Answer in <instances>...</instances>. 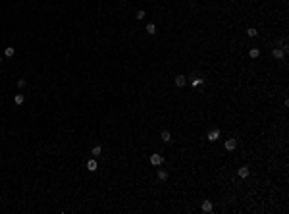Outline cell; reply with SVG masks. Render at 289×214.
Segmentation results:
<instances>
[{
  "label": "cell",
  "mask_w": 289,
  "mask_h": 214,
  "mask_svg": "<svg viewBox=\"0 0 289 214\" xmlns=\"http://www.w3.org/2000/svg\"><path fill=\"white\" fill-rule=\"evenodd\" d=\"M0 62H2V58H0Z\"/></svg>",
  "instance_id": "20"
},
{
  "label": "cell",
  "mask_w": 289,
  "mask_h": 214,
  "mask_svg": "<svg viewBox=\"0 0 289 214\" xmlns=\"http://www.w3.org/2000/svg\"><path fill=\"white\" fill-rule=\"evenodd\" d=\"M100 153H102V147H98V145H96V147H93V156H98Z\"/></svg>",
  "instance_id": "14"
},
{
  "label": "cell",
  "mask_w": 289,
  "mask_h": 214,
  "mask_svg": "<svg viewBox=\"0 0 289 214\" xmlns=\"http://www.w3.org/2000/svg\"><path fill=\"white\" fill-rule=\"evenodd\" d=\"M249 54H251V58H258V56H260V50H258V48H252Z\"/></svg>",
  "instance_id": "15"
},
{
  "label": "cell",
  "mask_w": 289,
  "mask_h": 214,
  "mask_svg": "<svg viewBox=\"0 0 289 214\" xmlns=\"http://www.w3.org/2000/svg\"><path fill=\"white\" fill-rule=\"evenodd\" d=\"M87 170H91V172H95V170H96V160L95 158H91L87 162Z\"/></svg>",
  "instance_id": "10"
},
{
  "label": "cell",
  "mask_w": 289,
  "mask_h": 214,
  "mask_svg": "<svg viewBox=\"0 0 289 214\" xmlns=\"http://www.w3.org/2000/svg\"><path fill=\"white\" fill-rule=\"evenodd\" d=\"M158 179L166 182V179H168V172H166V170H158Z\"/></svg>",
  "instance_id": "11"
},
{
  "label": "cell",
  "mask_w": 289,
  "mask_h": 214,
  "mask_svg": "<svg viewBox=\"0 0 289 214\" xmlns=\"http://www.w3.org/2000/svg\"><path fill=\"white\" fill-rule=\"evenodd\" d=\"M237 174H239V177H247V176H249V168H247V166H241V168L237 170Z\"/></svg>",
  "instance_id": "9"
},
{
  "label": "cell",
  "mask_w": 289,
  "mask_h": 214,
  "mask_svg": "<svg viewBox=\"0 0 289 214\" xmlns=\"http://www.w3.org/2000/svg\"><path fill=\"white\" fill-rule=\"evenodd\" d=\"M185 83H187L185 75H177V77H175V85H177V87H185Z\"/></svg>",
  "instance_id": "6"
},
{
  "label": "cell",
  "mask_w": 289,
  "mask_h": 214,
  "mask_svg": "<svg viewBox=\"0 0 289 214\" xmlns=\"http://www.w3.org/2000/svg\"><path fill=\"white\" fill-rule=\"evenodd\" d=\"M4 54H6V56H8V58H12V56H14V54H16V50H14V47H8V48H6V50H4Z\"/></svg>",
  "instance_id": "13"
},
{
  "label": "cell",
  "mask_w": 289,
  "mask_h": 214,
  "mask_svg": "<svg viewBox=\"0 0 289 214\" xmlns=\"http://www.w3.org/2000/svg\"><path fill=\"white\" fill-rule=\"evenodd\" d=\"M272 56H274L276 60H283V56H285V52L281 50V48H274L272 50Z\"/></svg>",
  "instance_id": "3"
},
{
  "label": "cell",
  "mask_w": 289,
  "mask_h": 214,
  "mask_svg": "<svg viewBox=\"0 0 289 214\" xmlns=\"http://www.w3.org/2000/svg\"><path fill=\"white\" fill-rule=\"evenodd\" d=\"M201 208H202V212H210V210H212V203H210V201H202V206H201Z\"/></svg>",
  "instance_id": "8"
},
{
  "label": "cell",
  "mask_w": 289,
  "mask_h": 214,
  "mask_svg": "<svg viewBox=\"0 0 289 214\" xmlns=\"http://www.w3.org/2000/svg\"><path fill=\"white\" fill-rule=\"evenodd\" d=\"M147 33H148V35H154V33H156V25L154 23H148L147 25Z\"/></svg>",
  "instance_id": "12"
},
{
  "label": "cell",
  "mask_w": 289,
  "mask_h": 214,
  "mask_svg": "<svg viewBox=\"0 0 289 214\" xmlns=\"http://www.w3.org/2000/svg\"><path fill=\"white\" fill-rule=\"evenodd\" d=\"M218 137H220V131H218V129H212L210 133H208V141H210V143L218 141Z\"/></svg>",
  "instance_id": "4"
},
{
  "label": "cell",
  "mask_w": 289,
  "mask_h": 214,
  "mask_svg": "<svg viewBox=\"0 0 289 214\" xmlns=\"http://www.w3.org/2000/svg\"><path fill=\"white\" fill-rule=\"evenodd\" d=\"M145 16H147V14H145V10H139V12H137V16H135V18H137L139 21H141V19L145 18Z\"/></svg>",
  "instance_id": "17"
},
{
  "label": "cell",
  "mask_w": 289,
  "mask_h": 214,
  "mask_svg": "<svg viewBox=\"0 0 289 214\" xmlns=\"http://www.w3.org/2000/svg\"><path fill=\"white\" fill-rule=\"evenodd\" d=\"M224 147H225V150H230V153H231V150H235V147H237V141H235V139H228Z\"/></svg>",
  "instance_id": "2"
},
{
  "label": "cell",
  "mask_w": 289,
  "mask_h": 214,
  "mask_svg": "<svg viewBox=\"0 0 289 214\" xmlns=\"http://www.w3.org/2000/svg\"><path fill=\"white\" fill-rule=\"evenodd\" d=\"M14 102H16V106H21V104L25 102V97H23L21 93H16V97H14Z\"/></svg>",
  "instance_id": "5"
},
{
  "label": "cell",
  "mask_w": 289,
  "mask_h": 214,
  "mask_svg": "<svg viewBox=\"0 0 289 214\" xmlns=\"http://www.w3.org/2000/svg\"><path fill=\"white\" fill-rule=\"evenodd\" d=\"M18 87H19V89L25 87V79H19V81H18Z\"/></svg>",
  "instance_id": "19"
},
{
  "label": "cell",
  "mask_w": 289,
  "mask_h": 214,
  "mask_svg": "<svg viewBox=\"0 0 289 214\" xmlns=\"http://www.w3.org/2000/svg\"><path fill=\"white\" fill-rule=\"evenodd\" d=\"M151 164L152 166H160L162 162H164V156H162V154H151Z\"/></svg>",
  "instance_id": "1"
},
{
  "label": "cell",
  "mask_w": 289,
  "mask_h": 214,
  "mask_svg": "<svg viewBox=\"0 0 289 214\" xmlns=\"http://www.w3.org/2000/svg\"><path fill=\"white\" fill-rule=\"evenodd\" d=\"M256 33H258V31H256V29H252V27L247 29V35H249V37H256Z\"/></svg>",
  "instance_id": "16"
},
{
  "label": "cell",
  "mask_w": 289,
  "mask_h": 214,
  "mask_svg": "<svg viewBox=\"0 0 289 214\" xmlns=\"http://www.w3.org/2000/svg\"><path fill=\"white\" fill-rule=\"evenodd\" d=\"M202 83H204L202 79H195V81H193V87H199V85H202Z\"/></svg>",
  "instance_id": "18"
},
{
  "label": "cell",
  "mask_w": 289,
  "mask_h": 214,
  "mask_svg": "<svg viewBox=\"0 0 289 214\" xmlns=\"http://www.w3.org/2000/svg\"><path fill=\"white\" fill-rule=\"evenodd\" d=\"M160 137H162V141H164V143H170V141H172V133H170L168 129H164V131H162V135H160Z\"/></svg>",
  "instance_id": "7"
}]
</instances>
